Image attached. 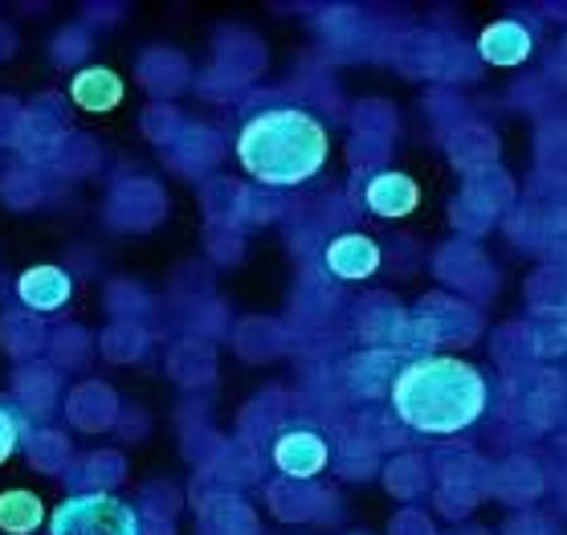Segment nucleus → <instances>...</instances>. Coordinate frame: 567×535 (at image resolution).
Returning <instances> with one entry per match:
<instances>
[{"label": "nucleus", "instance_id": "f257e3e1", "mask_svg": "<svg viewBox=\"0 0 567 535\" xmlns=\"http://www.w3.org/2000/svg\"><path fill=\"white\" fill-rule=\"evenodd\" d=\"M392 413L416 433H462L486 413V380L462 356H416L392 377Z\"/></svg>", "mask_w": 567, "mask_h": 535}, {"label": "nucleus", "instance_id": "f03ea898", "mask_svg": "<svg viewBox=\"0 0 567 535\" xmlns=\"http://www.w3.org/2000/svg\"><path fill=\"white\" fill-rule=\"evenodd\" d=\"M233 152L241 168L266 188H298L322 172L331 140L327 127L302 106H270L246 119Z\"/></svg>", "mask_w": 567, "mask_h": 535}, {"label": "nucleus", "instance_id": "7ed1b4c3", "mask_svg": "<svg viewBox=\"0 0 567 535\" xmlns=\"http://www.w3.org/2000/svg\"><path fill=\"white\" fill-rule=\"evenodd\" d=\"M140 511L115 495H70L50 515V535H140Z\"/></svg>", "mask_w": 567, "mask_h": 535}, {"label": "nucleus", "instance_id": "20e7f679", "mask_svg": "<svg viewBox=\"0 0 567 535\" xmlns=\"http://www.w3.org/2000/svg\"><path fill=\"white\" fill-rule=\"evenodd\" d=\"M62 368L45 364V360H33V364H17L9 389H13V401L9 405L21 413L33 425H45V418L53 413V405L62 401Z\"/></svg>", "mask_w": 567, "mask_h": 535}, {"label": "nucleus", "instance_id": "39448f33", "mask_svg": "<svg viewBox=\"0 0 567 535\" xmlns=\"http://www.w3.org/2000/svg\"><path fill=\"white\" fill-rule=\"evenodd\" d=\"M0 348L17 364H33L50 352V327L41 315L25 311V307H4L0 311Z\"/></svg>", "mask_w": 567, "mask_h": 535}, {"label": "nucleus", "instance_id": "423d86ee", "mask_svg": "<svg viewBox=\"0 0 567 535\" xmlns=\"http://www.w3.org/2000/svg\"><path fill=\"white\" fill-rule=\"evenodd\" d=\"M65 119L53 115V111H41V106H29L25 111V127H21V140H17V160H25L33 168H53V160L65 144Z\"/></svg>", "mask_w": 567, "mask_h": 535}, {"label": "nucleus", "instance_id": "0eeeda50", "mask_svg": "<svg viewBox=\"0 0 567 535\" xmlns=\"http://www.w3.org/2000/svg\"><path fill=\"white\" fill-rule=\"evenodd\" d=\"M327 442H322L315 430H286L278 442H274V466L295 479V483H307L315 474L327 471Z\"/></svg>", "mask_w": 567, "mask_h": 535}, {"label": "nucleus", "instance_id": "6e6552de", "mask_svg": "<svg viewBox=\"0 0 567 535\" xmlns=\"http://www.w3.org/2000/svg\"><path fill=\"white\" fill-rule=\"evenodd\" d=\"M363 205L375 217H384V222H400V217L416 213V205H421V184L409 172H380L363 188Z\"/></svg>", "mask_w": 567, "mask_h": 535}, {"label": "nucleus", "instance_id": "1a4fd4ad", "mask_svg": "<svg viewBox=\"0 0 567 535\" xmlns=\"http://www.w3.org/2000/svg\"><path fill=\"white\" fill-rule=\"evenodd\" d=\"M118 418V401L115 392L99 384V380H82L74 389L65 392V421L82 433H99L106 425H115Z\"/></svg>", "mask_w": 567, "mask_h": 535}, {"label": "nucleus", "instance_id": "9d476101", "mask_svg": "<svg viewBox=\"0 0 567 535\" xmlns=\"http://www.w3.org/2000/svg\"><path fill=\"white\" fill-rule=\"evenodd\" d=\"M70 295H74V282H70L62 266H29L25 275L17 278V299L33 315L62 311Z\"/></svg>", "mask_w": 567, "mask_h": 535}, {"label": "nucleus", "instance_id": "9b49d317", "mask_svg": "<svg viewBox=\"0 0 567 535\" xmlns=\"http://www.w3.org/2000/svg\"><path fill=\"white\" fill-rule=\"evenodd\" d=\"M322 261H327V270L336 278H343V282H363V278H372L375 270H380V246L363 234H343L327 241Z\"/></svg>", "mask_w": 567, "mask_h": 535}, {"label": "nucleus", "instance_id": "f8f14e48", "mask_svg": "<svg viewBox=\"0 0 567 535\" xmlns=\"http://www.w3.org/2000/svg\"><path fill=\"white\" fill-rule=\"evenodd\" d=\"M123 79H118L115 70H106V65H86V70H78L74 79H70V103L78 111H91V115H106V111H115L123 103Z\"/></svg>", "mask_w": 567, "mask_h": 535}, {"label": "nucleus", "instance_id": "ddd939ff", "mask_svg": "<svg viewBox=\"0 0 567 535\" xmlns=\"http://www.w3.org/2000/svg\"><path fill=\"white\" fill-rule=\"evenodd\" d=\"M164 209L159 193L152 188V181H131L118 184L111 200H106V222L115 229H143V225L155 222V213Z\"/></svg>", "mask_w": 567, "mask_h": 535}, {"label": "nucleus", "instance_id": "4468645a", "mask_svg": "<svg viewBox=\"0 0 567 535\" xmlns=\"http://www.w3.org/2000/svg\"><path fill=\"white\" fill-rule=\"evenodd\" d=\"M123 471L127 466L115 450H94V454L70 462L65 486H70V495H111V486L123 483Z\"/></svg>", "mask_w": 567, "mask_h": 535}, {"label": "nucleus", "instance_id": "2eb2a0df", "mask_svg": "<svg viewBox=\"0 0 567 535\" xmlns=\"http://www.w3.org/2000/svg\"><path fill=\"white\" fill-rule=\"evenodd\" d=\"M530 29L523 21H494L477 33V53L491 65H523L530 58Z\"/></svg>", "mask_w": 567, "mask_h": 535}, {"label": "nucleus", "instance_id": "dca6fc26", "mask_svg": "<svg viewBox=\"0 0 567 535\" xmlns=\"http://www.w3.org/2000/svg\"><path fill=\"white\" fill-rule=\"evenodd\" d=\"M0 200L17 213L38 209L45 200V168H33L25 160H4L0 164Z\"/></svg>", "mask_w": 567, "mask_h": 535}, {"label": "nucleus", "instance_id": "f3484780", "mask_svg": "<svg viewBox=\"0 0 567 535\" xmlns=\"http://www.w3.org/2000/svg\"><path fill=\"white\" fill-rule=\"evenodd\" d=\"M21 450H25L29 466L41 474H62L74 462L70 438L62 430H50V425H29L25 438H21Z\"/></svg>", "mask_w": 567, "mask_h": 535}, {"label": "nucleus", "instance_id": "a211bd4d", "mask_svg": "<svg viewBox=\"0 0 567 535\" xmlns=\"http://www.w3.org/2000/svg\"><path fill=\"white\" fill-rule=\"evenodd\" d=\"M45 523V503L33 491H4L0 495V532L33 535Z\"/></svg>", "mask_w": 567, "mask_h": 535}, {"label": "nucleus", "instance_id": "6ab92c4d", "mask_svg": "<svg viewBox=\"0 0 567 535\" xmlns=\"http://www.w3.org/2000/svg\"><path fill=\"white\" fill-rule=\"evenodd\" d=\"M50 364L53 368H82L86 364V356H91V340H86V331L74 323L65 327H53L50 331Z\"/></svg>", "mask_w": 567, "mask_h": 535}, {"label": "nucleus", "instance_id": "aec40b11", "mask_svg": "<svg viewBox=\"0 0 567 535\" xmlns=\"http://www.w3.org/2000/svg\"><path fill=\"white\" fill-rule=\"evenodd\" d=\"M99 164V152H94V140H86V135H65L62 152H58V160H53V168L58 176H86V172Z\"/></svg>", "mask_w": 567, "mask_h": 535}, {"label": "nucleus", "instance_id": "412c9836", "mask_svg": "<svg viewBox=\"0 0 567 535\" xmlns=\"http://www.w3.org/2000/svg\"><path fill=\"white\" fill-rule=\"evenodd\" d=\"M53 65H62V70H70V65H78L86 53H91V33L82 25H62L58 33H53Z\"/></svg>", "mask_w": 567, "mask_h": 535}, {"label": "nucleus", "instance_id": "4be33fe9", "mask_svg": "<svg viewBox=\"0 0 567 535\" xmlns=\"http://www.w3.org/2000/svg\"><path fill=\"white\" fill-rule=\"evenodd\" d=\"M143 348H147V340H143L140 327H131V323L106 327L103 352L111 356V360H135V356H143Z\"/></svg>", "mask_w": 567, "mask_h": 535}, {"label": "nucleus", "instance_id": "5701e85b", "mask_svg": "<svg viewBox=\"0 0 567 535\" xmlns=\"http://www.w3.org/2000/svg\"><path fill=\"white\" fill-rule=\"evenodd\" d=\"M25 111L29 106L13 94H0V152H17V140H21V127H25Z\"/></svg>", "mask_w": 567, "mask_h": 535}, {"label": "nucleus", "instance_id": "b1692460", "mask_svg": "<svg viewBox=\"0 0 567 535\" xmlns=\"http://www.w3.org/2000/svg\"><path fill=\"white\" fill-rule=\"evenodd\" d=\"M25 418L17 413L9 401H0V466L13 457V450H21V438H25Z\"/></svg>", "mask_w": 567, "mask_h": 535}, {"label": "nucleus", "instance_id": "393cba45", "mask_svg": "<svg viewBox=\"0 0 567 535\" xmlns=\"http://www.w3.org/2000/svg\"><path fill=\"white\" fill-rule=\"evenodd\" d=\"M13 53H17V33L9 21H0V62H9Z\"/></svg>", "mask_w": 567, "mask_h": 535}]
</instances>
